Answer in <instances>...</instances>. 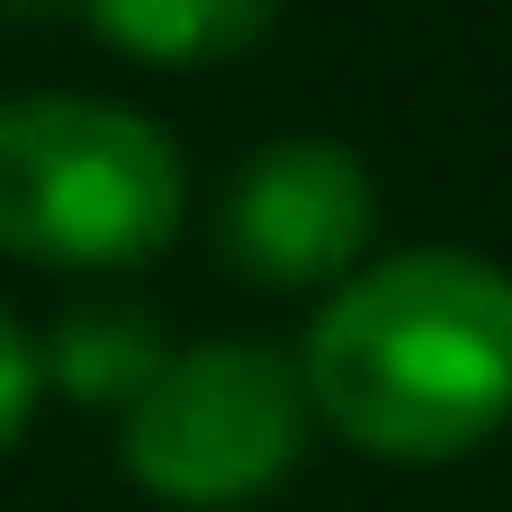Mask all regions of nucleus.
Returning a JSON list of instances; mask_svg holds the SVG:
<instances>
[{"mask_svg":"<svg viewBox=\"0 0 512 512\" xmlns=\"http://www.w3.org/2000/svg\"><path fill=\"white\" fill-rule=\"evenodd\" d=\"M297 378L351 450L459 459L512 423V279L486 252H396L324 297Z\"/></svg>","mask_w":512,"mask_h":512,"instance_id":"obj_1","label":"nucleus"},{"mask_svg":"<svg viewBox=\"0 0 512 512\" xmlns=\"http://www.w3.org/2000/svg\"><path fill=\"white\" fill-rule=\"evenodd\" d=\"M189 171L171 135L117 99H0V252L45 270H126L180 234Z\"/></svg>","mask_w":512,"mask_h":512,"instance_id":"obj_2","label":"nucleus"},{"mask_svg":"<svg viewBox=\"0 0 512 512\" xmlns=\"http://www.w3.org/2000/svg\"><path fill=\"white\" fill-rule=\"evenodd\" d=\"M306 378L270 342H198L171 351L162 378L117 414V459L153 504L234 512L261 504L306 450Z\"/></svg>","mask_w":512,"mask_h":512,"instance_id":"obj_3","label":"nucleus"},{"mask_svg":"<svg viewBox=\"0 0 512 512\" xmlns=\"http://www.w3.org/2000/svg\"><path fill=\"white\" fill-rule=\"evenodd\" d=\"M369 234H378V180L360 153L324 135L261 144L216 207V252L261 288H333L342 270H360Z\"/></svg>","mask_w":512,"mask_h":512,"instance_id":"obj_4","label":"nucleus"},{"mask_svg":"<svg viewBox=\"0 0 512 512\" xmlns=\"http://www.w3.org/2000/svg\"><path fill=\"white\" fill-rule=\"evenodd\" d=\"M81 18L153 72H198V63H234L279 27V0H81Z\"/></svg>","mask_w":512,"mask_h":512,"instance_id":"obj_5","label":"nucleus"},{"mask_svg":"<svg viewBox=\"0 0 512 512\" xmlns=\"http://www.w3.org/2000/svg\"><path fill=\"white\" fill-rule=\"evenodd\" d=\"M162 360H171V342H162V324H153L144 306L90 297V306H72V315L54 324V342H45V387L126 414V405L162 378Z\"/></svg>","mask_w":512,"mask_h":512,"instance_id":"obj_6","label":"nucleus"},{"mask_svg":"<svg viewBox=\"0 0 512 512\" xmlns=\"http://www.w3.org/2000/svg\"><path fill=\"white\" fill-rule=\"evenodd\" d=\"M36 387H45V351L9 324V306H0V450L27 432V414H36Z\"/></svg>","mask_w":512,"mask_h":512,"instance_id":"obj_7","label":"nucleus"},{"mask_svg":"<svg viewBox=\"0 0 512 512\" xmlns=\"http://www.w3.org/2000/svg\"><path fill=\"white\" fill-rule=\"evenodd\" d=\"M18 9H81V0H18Z\"/></svg>","mask_w":512,"mask_h":512,"instance_id":"obj_8","label":"nucleus"}]
</instances>
